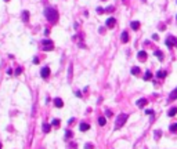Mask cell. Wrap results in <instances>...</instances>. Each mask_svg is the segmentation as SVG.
Here are the masks:
<instances>
[{
    "mask_svg": "<svg viewBox=\"0 0 177 149\" xmlns=\"http://www.w3.org/2000/svg\"><path fill=\"white\" fill-rule=\"evenodd\" d=\"M44 17L49 19V22H51V24H57V21H58V11L55 10V8H53V7H47L46 10H44Z\"/></svg>",
    "mask_w": 177,
    "mask_h": 149,
    "instance_id": "obj_1",
    "label": "cell"
},
{
    "mask_svg": "<svg viewBox=\"0 0 177 149\" xmlns=\"http://www.w3.org/2000/svg\"><path fill=\"white\" fill-rule=\"evenodd\" d=\"M88 128H90V126H88L87 123H84V121L80 123V126H79V130H80V131H87Z\"/></svg>",
    "mask_w": 177,
    "mask_h": 149,
    "instance_id": "obj_10",
    "label": "cell"
},
{
    "mask_svg": "<svg viewBox=\"0 0 177 149\" xmlns=\"http://www.w3.org/2000/svg\"><path fill=\"white\" fill-rule=\"evenodd\" d=\"M107 116H112V112H111V110H107Z\"/></svg>",
    "mask_w": 177,
    "mask_h": 149,
    "instance_id": "obj_34",
    "label": "cell"
},
{
    "mask_svg": "<svg viewBox=\"0 0 177 149\" xmlns=\"http://www.w3.org/2000/svg\"><path fill=\"white\" fill-rule=\"evenodd\" d=\"M137 57H138V60L140 61H145L147 60V53H145V51H138Z\"/></svg>",
    "mask_w": 177,
    "mask_h": 149,
    "instance_id": "obj_9",
    "label": "cell"
},
{
    "mask_svg": "<svg viewBox=\"0 0 177 149\" xmlns=\"http://www.w3.org/2000/svg\"><path fill=\"white\" fill-rule=\"evenodd\" d=\"M170 131H173V132L177 131V123H174V124H171L170 126Z\"/></svg>",
    "mask_w": 177,
    "mask_h": 149,
    "instance_id": "obj_19",
    "label": "cell"
},
{
    "mask_svg": "<svg viewBox=\"0 0 177 149\" xmlns=\"http://www.w3.org/2000/svg\"><path fill=\"white\" fill-rule=\"evenodd\" d=\"M165 76H166V72H165V71H158V73H156V77H159V79H163Z\"/></svg>",
    "mask_w": 177,
    "mask_h": 149,
    "instance_id": "obj_14",
    "label": "cell"
},
{
    "mask_svg": "<svg viewBox=\"0 0 177 149\" xmlns=\"http://www.w3.org/2000/svg\"><path fill=\"white\" fill-rule=\"evenodd\" d=\"M138 73H140V68H138V66L132 68V75H138Z\"/></svg>",
    "mask_w": 177,
    "mask_h": 149,
    "instance_id": "obj_17",
    "label": "cell"
},
{
    "mask_svg": "<svg viewBox=\"0 0 177 149\" xmlns=\"http://www.w3.org/2000/svg\"><path fill=\"white\" fill-rule=\"evenodd\" d=\"M51 126H60V120H58V119H54V120L51 121Z\"/></svg>",
    "mask_w": 177,
    "mask_h": 149,
    "instance_id": "obj_22",
    "label": "cell"
},
{
    "mask_svg": "<svg viewBox=\"0 0 177 149\" xmlns=\"http://www.w3.org/2000/svg\"><path fill=\"white\" fill-rule=\"evenodd\" d=\"M155 55H156V57H158L159 60H163V54H162L160 51H155Z\"/></svg>",
    "mask_w": 177,
    "mask_h": 149,
    "instance_id": "obj_21",
    "label": "cell"
},
{
    "mask_svg": "<svg viewBox=\"0 0 177 149\" xmlns=\"http://www.w3.org/2000/svg\"><path fill=\"white\" fill-rule=\"evenodd\" d=\"M105 123H107V120H105V117H102V116H100V117H98V124H100V126H105Z\"/></svg>",
    "mask_w": 177,
    "mask_h": 149,
    "instance_id": "obj_15",
    "label": "cell"
},
{
    "mask_svg": "<svg viewBox=\"0 0 177 149\" xmlns=\"http://www.w3.org/2000/svg\"><path fill=\"white\" fill-rule=\"evenodd\" d=\"M84 148H86V149H93V145H90V143H86V145H84Z\"/></svg>",
    "mask_w": 177,
    "mask_h": 149,
    "instance_id": "obj_27",
    "label": "cell"
},
{
    "mask_svg": "<svg viewBox=\"0 0 177 149\" xmlns=\"http://www.w3.org/2000/svg\"><path fill=\"white\" fill-rule=\"evenodd\" d=\"M115 24H116V19L114 18V17H111V18L107 19V26L108 28H114L115 26Z\"/></svg>",
    "mask_w": 177,
    "mask_h": 149,
    "instance_id": "obj_5",
    "label": "cell"
},
{
    "mask_svg": "<svg viewBox=\"0 0 177 149\" xmlns=\"http://www.w3.org/2000/svg\"><path fill=\"white\" fill-rule=\"evenodd\" d=\"M21 72H22V68H17V69H15V75H19Z\"/></svg>",
    "mask_w": 177,
    "mask_h": 149,
    "instance_id": "obj_25",
    "label": "cell"
},
{
    "mask_svg": "<svg viewBox=\"0 0 177 149\" xmlns=\"http://www.w3.org/2000/svg\"><path fill=\"white\" fill-rule=\"evenodd\" d=\"M176 113H177V108H171V109L167 112V115L170 116V117H171V116H174Z\"/></svg>",
    "mask_w": 177,
    "mask_h": 149,
    "instance_id": "obj_16",
    "label": "cell"
},
{
    "mask_svg": "<svg viewBox=\"0 0 177 149\" xmlns=\"http://www.w3.org/2000/svg\"><path fill=\"white\" fill-rule=\"evenodd\" d=\"M54 105L57 106V108H62V106H64V102H62V99L61 98L57 97V98H54Z\"/></svg>",
    "mask_w": 177,
    "mask_h": 149,
    "instance_id": "obj_8",
    "label": "cell"
},
{
    "mask_svg": "<svg viewBox=\"0 0 177 149\" xmlns=\"http://www.w3.org/2000/svg\"><path fill=\"white\" fill-rule=\"evenodd\" d=\"M65 137H66V138H71V137H72V132H71V131H66V132H65Z\"/></svg>",
    "mask_w": 177,
    "mask_h": 149,
    "instance_id": "obj_26",
    "label": "cell"
},
{
    "mask_svg": "<svg viewBox=\"0 0 177 149\" xmlns=\"http://www.w3.org/2000/svg\"><path fill=\"white\" fill-rule=\"evenodd\" d=\"M43 48H44V51H51V50L54 48V44H53V42L51 40H44L43 42Z\"/></svg>",
    "mask_w": 177,
    "mask_h": 149,
    "instance_id": "obj_3",
    "label": "cell"
},
{
    "mask_svg": "<svg viewBox=\"0 0 177 149\" xmlns=\"http://www.w3.org/2000/svg\"><path fill=\"white\" fill-rule=\"evenodd\" d=\"M43 131L44 132H49L50 131V124H43Z\"/></svg>",
    "mask_w": 177,
    "mask_h": 149,
    "instance_id": "obj_20",
    "label": "cell"
},
{
    "mask_svg": "<svg viewBox=\"0 0 177 149\" xmlns=\"http://www.w3.org/2000/svg\"><path fill=\"white\" fill-rule=\"evenodd\" d=\"M152 39H154V40H158L159 37H158V35H152Z\"/></svg>",
    "mask_w": 177,
    "mask_h": 149,
    "instance_id": "obj_31",
    "label": "cell"
},
{
    "mask_svg": "<svg viewBox=\"0 0 177 149\" xmlns=\"http://www.w3.org/2000/svg\"><path fill=\"white\" fill-rule=\"evenodd\" d=\"M72 79V65H69V80Z\"/></svg>",
    "mask_w": 177,
    "mask_h": 149,
    "instance_id": "obj_28",
    "label": "cell"
},
{
    "mask_svg": "<svg viewBox=\"0 0 177 149\" xmlns=\"http://www.w3.org/2000/svg\"><path fill=\"white\" fill-rule=\"evenodd\" d=\"M160 135H162V132H160V131H156V132H155V138H159Z\"/></svg>",
    "mask_w": 177,
    "mask_h": 149,
    "instance_id": "obj_29",
    "label": "cell"
},
{
    "mask_svg": "<svg viewBox=\"0 0 177 149\" xmlns=\"http://www.w3.org/2000/svg\"><path fill=\"white\" fill-rule=\"evenodd\" d=\"M130 26H132L133 30H138V28H140V22H138V21H133L132 24H130Z\"/></svg>",
    "mask_w": 177,
    "mask_h": 149,
    "instance_id": "obj_11",
    "label": "cell"
},
{
    "mask_svg": "<svg viewBox=\"0 0 177 149\" xmlns=\"http://www.w3.org/2000/svg\"><path fill=\"white\" fill-rule=\"evenodd\" d=\"M120 40H122V43H127V42H129V33H127L126 30H125V32H122Z\"/></svg>",
    "mask_w": 177,
    "mask_h": 149,
    "instance_id": "obj_6",
    "label": "cell"
},
{
    "mask_svg": "<svg viewBox=\"0 0 177 149\" xmlns=\"http://www.w3.org/2000/svg\"><path fill=\"white\" fill-rule=\"evenodd\" d=\"M127 117H129V116H127L126 113H120V115L116 117V121H115V130H119L120 127L125 126V123L127 121Z\"/></svg>",
    "mask_w": 177,
    "mask_h": 149,
    "instance_id": "obj_2",
    "label": "cell"
},
{
    "mask_svg": "<svg viewBox=\"0 0 177 149\" xmlns=\"http://www.w3.org/2000/svg\"><path fill=\"white\" fill-rule=\"evenodd\" d=\"M169 39L173 42V46H176V47H177V39L174 37V36H171V37H169Z\"/></svg>",
    "mask_w": 177,
    "mask_h": 149,
    "instance_id": "obj_23",
    "label": "cell"
},
{
    "mask_svg": "<svg viewBox=\"0 0 177 149\" xmlns=\"http://www.w3.org/2000/svg\"><path fill=\"white\" fill-rule=\"evenodd\" d=\"M33 62H35V64H38V62H39V58H38V57H35V58H33Z\"/></svg>",
    "mask_w": 177,
    "mask_h": 149,
    "instance_id": "obj_30",
    "label": "cell"
},
{
    "mask_svg": "<svg viewBox=\"0 0 177 149\" xmlns=\"http://www.w3.org/2000/svg\"><path fill=\"white\" fill-rule=\"evenodd\" d=\"M176 18H177V17H176Z\"/></svg>",
    "mask_w": 177,
    "mask_h": 149,
    "instance_id": "obj_37",
    "label": "cell"
},
{
    "mask_svg": "<svg viewBox=\"0 0 177 149\" xmlns=\"http://www.w3.org/2000/svg\"><path fill=\"white\" fill-rule=\"evenodd\" d=\"M176 98H177V88L171 91V93H170V97H169V99H170V101H171V99H176Z\"/></svg>",
    "mask_w": 177,
    "mask_h": 149,
    "instance_id": "obj_13",
    "label": "cell"
},
{
    "mask_svg": "<svg viewBox=\"0 0 177 149\" xmlns=\"http://www.w3.org/2000/svg\"><path fill=\"white\" fill-rule=\"evenodd\" d=\"M151 77H152V73H151L149 71H147L145 72V76H144V80H149Z\"/></svg>",
    "mask_w": 177,
    "mask_h": 149,
    "instance_id": "obj_18",
    "label": "cell"
},
{
    "mask_svg": "<svg viewBox=\"0 0 177 149\" xmlns=\"http://www.w3.org/2000/svg\"><path fill=\"white\" fill-rule=\"evenodd\" d=\"M0 149H1V143H0Z\"/></svg>",
    "mask_w": 177,
    "mask_h": 149,
    "instance_id": "obj_36",
    "label": "cell"
},
{
    "mask_svg": "<svg viewBox=\"0 0 177 149\" xmlns=\"http://www.w3.org/2000/svg\"><path fill=\"white\" fill-rule=\"evenodd\" d=\"M145 113H147V115H151V113H152V110H149V109H147V110H145Z\"/></svg>",
    "mask_w": 177,
    "mask_h": 149,
    "instance_id": "obj_32",
    "label": "cell"
},
{
    "mask_svg": "<svg viewBox=\"0 0 177 149\" xmlns=\"http://www.w3.org/2000/svg\"><path fill=\"white\" fill-rule=\"evenodd\" d=\"M76 97H82V93H80V91H76Z\"/></svg>",
    "mask_w": 177,
    "mask_h": 149,
    "instance_id": "obj_33",
    "label": "cell"
},
{
    "mask_svg": "<svg viewBox=\"0 0 177 149\" xmlns=\"http://www.w3.org/2000/svg\"><path fill=\"white\" fill-rule=\"evenodd\" d=\"M4 1H10V0H4Z\"/></svg>",
    "mask_w": 177,
    "mask_h": 149,
    "instance_id": "obj_35",
    "label": "cell"
},
{
    "mask_svg": "<svg viewBox=\"0 0 177 149\" xmlns=\"http://www.w3.org/2000/svg\"><path fill=\"white\" fill-rule=\"evenodd\" d=\"M22 19H24V22L29 21V12H28V11H24V12H22Z\"/></svg>",
    "mask_w": 177,
    "mask_h": 149,
    "instance_id": "obj_12",
    "label": "cell"
},
{
    "mask_svg": "<svg viewBox=\"0 0 177 149\" xmlns=\"http://www.w3.org/2000/svg\"><path fill=\"white\" fill-rule=\"evenodd\" d=\"M147 104H148V101H147L145 98H141V99H138V101H137V106H138V108H144Z\"/></svg>",
    "mask_w": 177,
    "mask_h": 149,
    "instance_id": "obj_7",
    "label": "cell"
},
{
    "mask_svg": "<svg viewBox=\"0 0 177 149\" xmlns=\"http://www.w3.org/2000/svg\"><path fill=\"white\" fill-rule=\"evenodd\" d=\"M104 11L105 10H102V7H98V8H97V12H98V14H102Z\"/></svg>",
    "mask_w": 177,
    "mask_h": 149,
    "instance_id": "obj_24",
    "label": "cell"
},
{
    "mask_svg": "<svg viewBox=\"0 0 177 149\" xmlns=\"http://www.w3.org/2000/svg\"><path fill=\"white\" fill-rule=\"evenodd\" d=\"M40 75H42V77H43V79H47V77L50 76V68H49V66H44V68H42Z\"/></svg>",
    "mask_w": 177,
    "mask_h": 149,
    "instance_id": "obj_4",
    "label": "cell"
}]
</instances>
